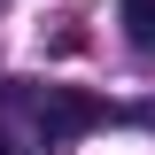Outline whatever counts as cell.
<instances>
[{
	"label": "cell",
	"mask_w": 155,
	"mask_h": 155,
	"mask_svg": "<svg viewBox=\"0 0 155 155\" xmlns=\"http://www.w3.org/2000/svg\"><path fill=\"white\" fill-rule=\"evenodd\" d=\"M31 101V116H39V132L47 140H78V132H101V124H109V101L101 93H78V85H47V93H23Z\"/></svg>",
	"instance_id": "obj_1"
},
{
	"label": "cell",
	"mask_w": 155,
	"mask_h": 155,
	"mask_svg": "<svg viewBox=\"0 0 155 155\" xmlns=\"http://www.w3.org/2000/svg\"><path fill=\"white\" fill-rule=\"evenodd\" d=\"M116 23H124V39H132L140 54H155V0H124Z\"/></svg>",
	"instance_id": "obj_2"
},
{
	"label": "cell",
	"mask_w": 155,
	"mask_h": 155,
	"mask_svg": "<svg viewBox=\"0 0 155 155\" xmlns=\"http://www.w3.org/2000/svg\"><path fill=\"white\" fill-rule=\"evenodd\" d=\"M0 155H16V147H8V132H0Z\"/></svg>",
	"instance_id": "obj_3"
}]
</instances>
